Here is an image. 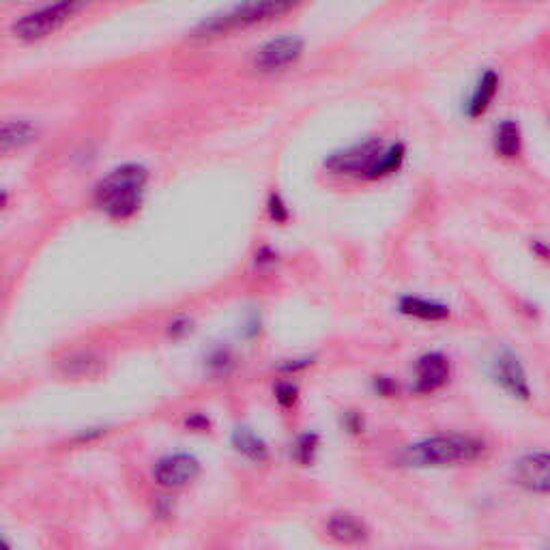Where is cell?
<instances>
[{
	"label": "cell",
	"mask_w": 550,
	"mask_h": 550,
	"mask_svg": "<svg viewBox=\"0 0 550 550\" xmlns=\"http://www.w3.org/2000/svg\"><path fill=\"white\" fill-rule=\"evenodd\" d=\"M415 392L417 394H432L450 381L452 366L450 359L443 353H426L417 359L415 364Z\"/></svg>",
	"instance_id": "cell-10"
},
{
	"label": "cell",
	"mask_w": 550,
	"mask_h": 550,
	"mask_svg": "<svg viewBox=\"0 0 550 550\" xmlns=\"http://www.w3.org/2000/svg\"><path fill=\"white\" fill-rule=\"evenodd\" d=\"M318 447H321V439H318V434L306 432V434H301V437H297L295 447H293V456L299 465L308 467L314 462V458L318 454Z\"/></svg>",
	"instance_id": "cell-18"
},
{
	"label": "cell",
	"mask_w": 550,
	"mask_h": 550,
	"mask_svg": "<svg viewBox=\"0 0 550 550\" xmlns=\"http://www.w3.org/2000/svg\"><path fill=\"white\" fill-rule=\"evenodd\" d=\"M235 368V357L230 355V351H224V349H217L211 353L209 357V370L217 376H228L230 372H233Z\"/></svg>",
	"instance_id": "cell-19"
},
{
	"label": "cell",
	"mask_w": 550,
	"mask_h": 550,
	"mask_svg": "<svg viewBox=\"0 0 550 550\" xmlns=\"http://www.w3.org/2000/svg\"><path fill=\"white\" fill-rule=\"evenodd\" d=\"M486 454V443L471 434H437L409 445L402 452V462L413 469H439L467 465Z\"/></svg>",
	"instance_id": "cell-3"
},
{
	"label": "cell",
	"mask_w": 550,
	"mask_h": 550,
	"mask_svg": "<svg viewBox=\"0 0 550 550\" xmlns=\"http://www.w3.org/2000/svg\"><path fill=\"white\" fill-rule=\"evenodd\" d=\"M63 368L69 376H80V379H84V376H95L101 370V359L93 353H78L69 357Z\"/></svg>",
	"instance_id": "cell-17"
},
{
	"label": "cell",
	"mask_w": 550,
	"mask_h": 550,
	"mask_svg": "<svg viewBox=\"0 0 550 550\" xmlns=\"http://www.w3.org/2000/svg\"><path fill=\"white\" fill-rule=\"evenodd\" d=\"M200 475V462L192 454H170L157 462L153 477L164 488H181Z\"/></svg>",
	"instance_id": "cell-7"
},
{
	"label": "cell",
	"mask_w": 550,
	"mask_h": 550,
	"mask_svg": "<svg viewBox=\"0 0 550 550\" xmlns=\"http://www.w3.org/2000/svg\"><path fill=\"white\" fill-rule=\"evenodd\" d=\"M492 376H495V381L510 396H514L518 400H529L531 398V387H529L527 372H525L523 364H520V359L514 353L505 351L495 359V364H492Z\"/></svg>",
	"instance_id": "cell-8"
},
{
	"label": "cell",
	"mask_w": 550,
	"mask_h": 550,
	"mask_svg": "<svg viewBox=\"0 0 550 550\" xmlns=\"http://www.w3.org/2000/svg\"><path fill=\"white\" fill-rule=\"evenodd\" d=\"M387 144L379 138H368L364 142L351 144L342 151L331 153L325 159V168L331 175L338 177H349V179H368L376 181L379 179V164Z\"/></svg>",
	"instance_id": "cell-5"
},
{
	"label": "cell",
	"mask_w": 550,
	"mask_h": 550,
	"mask_svg": "<svg viewBox=\"0 0 550 550\" xmlns=\"http://www.w3.org/2000/svg\"><path fill=\"white\" fill-rule=\"evenodd\" d=\"M235 450L252 462H265L269 458V445L250 428H237L233 434Z\"/></svg>",
	"instance_id": "cell-16"
},
{
	"label": "cell",
	"mask_w": 550,
	"mask_h": 550,
	"mask_svg": "<svg viewBox=\"0 0 550 550\" xmlns=\"http://www.w3.org/2000/svg\"><path fill=\"white\" fill-rule=\"evenodd\" d=\"M499 86H501V78L497 71H484V74L480 76V80H477L475 89L467 101L465 106V112L469 119H480L482 114L488 112V108L492 106V101H495L497 93H499Z\"/></svg>",
	"instance_id": "cell-11"
},
{
	"label": "cell",
	"mask_w": 550,
	"mask_h": 550,
	"mask_svg": "<svg viewBox=\"0 0 550 550\" xmlns=\"http://www.w3.org/2000/svg\"><path fill=\"white\" fill-rule=\"evenodd\" d=\"M342 426H344V430H349L351 434L364 432V417H361V413H357V411H346L342 415Z\"/></svg>",
	"instance_id": "cell-23"
},
{
	"label": "cell",
	"mask_w": 550,
	"mask_h": 550,
	"mask_svg": "<svg viewBox=\"0 0 550 550\" xmlns=\"http://www.w3.org/2000/svg\"><path fill=\"white\" fill-rule=\"evenodd\" d=\"M310 364H312V359H295V361H291V364H284L282 370L284 372H297V370L308 368Z\"/></svg>",
	"instance_id": "cell-25"
},
{
	"label": "cell",
	"mask_w": 550,
	"mask_h": 550,
	"mask_svg": "<svg viewBox=\"0 0 550 550\" xmlns=\"http://www.w3.org/2000/svg\"><path fill=\"white\" fill-rule=\"evenodd\" d=\"M187 426L198 428V430H205L209 426V422H207L205 417H192V419H187Z\"/></svg>",
	"instance_id": "cell-27"
},
{
	"label": "cell",
	"mask_w": 550,
	"mask_h": 550,
	"mask_svg": "<svg viewBox=\"0 0 550 550\" xmlns=\"http://www.w3.org/2000/svg\"><path fill=\"white\" fill-rule=\"evenodd\" d=\"M149 185V170L142 164H123L101 179L95 187V207L112 220H129L140 207Z\"/></svg>",
	"instance_id": "cell-1"
},
{
	"label": "cell",
	"mask_w": 550,
	"mask_h": 550,
	"mask_svg": "<svg viewBox=\"0 0 550 550\" xmlns=\"http://www.w3.org/2000/svg\"><path fill=\"white\" fill-rule=\"evenodd\" d=\"M275 258L278 256H275L269 248H263L256 254V263H275Z\"/></svg>",
	"instance_id": "cell-26"
},
{
	"label": "cell",
	"mask_w": 550,
	"mask_h": 550,
	"mask_svg": "<svg viewBox=\"0 0 550 550\" xmlns=\"http://www.w3.org/2000/svg\"><path fill=\"white\" fill-rule=\"evenodd\" d=\"M91 3L93 0H54V3L26 13L24 18H20L13 24V35L22 41L46 39L54 33H59L71 18H76L78 13Z\"/></svg>",
	"instance_id": "cell-4"
},
{
	"label": "cell",
	"mask_w": 550,
	"mask_h": 550,
	"mask_svg": "<svg viewBox=\"0 0 550 550\" xmlns=\"http://www.w3.org/2000/svg\"><path fill=\"white\" fill-rule=\"evenodd\" d=\"M190 331H192V321H190V318H177L175 323H170V334L175 336V338L190 334Z\"/></svg>",
	"instance_id": "cell-24"
},
{
	"label": "cell",
	"mask_w": 550,
	"mask_h": 550,
	"mask_svg": "<svg viewBox=\"0 0 550 550\" xmlns=\"http://www.w3.org/2000/svg\"><path fill=\"white\" fill-rule=\"evenodd\" d=\"M37 138V127L28 121H11L0 125V155L24 149Z\"/></svg>",
	"instance_id": "cell-13"
},
{
	"label": "cell",
	"mask_w": 550,
	"mask_h": 550,
	"mask_svg": "<svg viewBox=\"0 0 550 550\" xmlns=\"http://www.w3.org/2000/svg\"><path fill=\"white\" fill-rule=\"evenodd\" d=\"M303 50H306L303 39L295 35L275 37L267 41L263 48H258L254 56V65L258 71H263V74H278V71L297 65L301 61Z\"/></svg>",
	"instance_id": "cell-6"
},
{
	"label": "cell",
	"mask_w": 550,
	"mask_h": 550,
	"mask_svg": "<svg viewBox=\"0 0 550 550\" xmlns=\"http://www.w3.org/2000/svg\"><path fill=\"white\" fill-rule=\"evenodd\" d=\"M303 3H306V0H241V3L222 13H215V16L202 22L196 28V37L217 39L239 31H248V28L280 20L286 13H291Z\"/></svg>",
	"instance_id": "cell-2"
},
{
	"label": "cell",
	"mask_w": 550,
	"mask_h": 550,
	"mask_svg": "<svg viewBox=\"0 0 550 550\" xmlns=\"http://www.w3.org/2000/svg\"><path fill=\"white\" fill-rule=\"evenodd\" d=\"M514 480L535 495H548L550 473H548V454L533 452L520 458L514 465Z\"/></svg>",
	"instance_id": "cell-9"
},
{
	"label": "cell",
	"mask_w": 550,
	"mask_h": 550,
	"mask_svg": "<svg viewBox=\"0 0 550 550\" xmlns=\"http://www.w3.org/2000/svg\"><path fill=\"white\" fill-rule=\"evenodd\" d=\"M267 211H269V217H271V220L275 224H286L288 217H291V209H288V205H286L284 198L280 194H271L269 196Z\"/></svg>",
	"instance_id": "cell-20"
},
{
	"label": "cell",
	"mask_w": 550,
	"mask_h": 550,
	"mask_svg": "<svg viewBox=\"0 0 550 550\" xmlns=\"http://www.w3.org/2000/svg\"><path fill=\"white\" fill-rule=\"evenodd\" d=\"M327 533L340 544H361L370 538V531L364 520H359L355 514L338 512L329 518Z\"/></svg>",
	"instance_id": "cell-12"
},
{
	"label": "cell",
	"mask_w": 550,
	"mask_h": 550,
	"mask_svg": "<svg viewBox=\"0 0 550 550\" xmlns=\"http://www.w3.org/2000/svg\"><path fill=\"white\" fill-rule=\"evenodd\" d=\"M297 394H299V389L293 383H278V387H275V400H278L280 407H284V409L293 407L297 400Z\"/></svg>",
	"instance_id": "cell-21"
},
{
	"label": "cell",
	"mask_w": 550,
	"mask_h": 550,
	"mask_svg": "<svg viewBox=\"0 0 550 550\" xmlns=\"http://www.w3.org/2000/svg\"><path fill=\"white\" fill-rule=\"evenodd\" d=\"M5 202H7V194H5V192H0V209L5 207Z\"/></svg>",
	"instance_id": "cell-28"
},
{
	"label": "cell",
	"mask_w": 550,
	"mask_h": 550,
	"mask_svg": "<svg viewBox=\"0 0 550 550\" xmlns=\"http://www.w3.org/2000/svg\"><path fill=\"white\" fill-rule=\"evenodd\" d=\"M492 147H495L497 155L505 159L518 157L520 149H523V132H520V125L510 119L497 125L495 136H492Z\"/></svg>",
	"instance_id": "cell-15"
},
{
	"label": "cell",
	"mask_w": 550,
	"mask_h": 550,
	"mask_svg": "<svg viewBox=\"0 0 550 550\" xmlns=\"http://www.w3.org/2000/svg\"><path fill=\"white\" fill-rule=\"evenodd\" d=\"M398 310L407 316L419 318V321H428V323H437V321H445L447 316H450V308L443 306L439 301H428L422 297H413L407 295L400 299Z\"/></svg>",
	"instance_id": "cell-14"
},
{
	"label": "cell",
	"mask_w": 550,
	"mask_h": 550,
	"mask_svg": "<svg viewBox=\"0 0 550 550\" xmlns=\"http://www.w3.org/2000/svg\"><path fill=\"white\" fill-rule=\"evenodd\" d=\"M372 389L379 396H385V398H392L396 396L398 392V385L389 379V376H376V379L372 381Z\"/></svg>",
	"instance_id": "cell-22"
}]
</instances>
